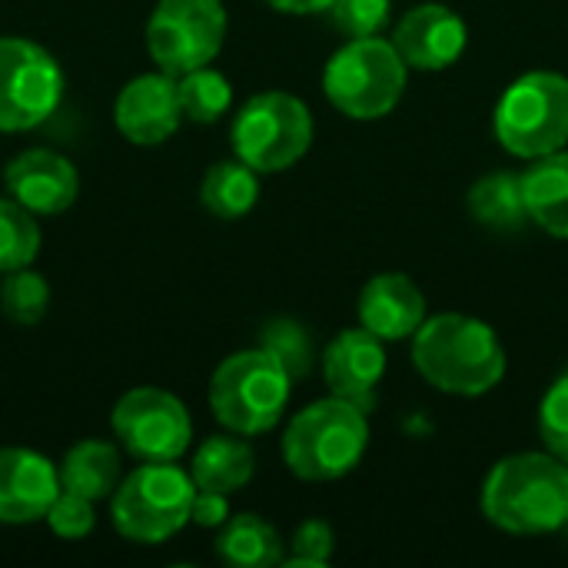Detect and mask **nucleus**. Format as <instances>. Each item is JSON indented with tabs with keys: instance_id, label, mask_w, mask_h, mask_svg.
<instances>
[{
	"instance_id": "1",
	"label": "nucleus",
	"mask_w": 568,
	"mask_h": 568,
	"mask_svg": "<svg viewBox=\"0 0 568 568\" xmlns=\"http://www.w3.org/2000/svg\"><path fill=\"white\" fill-rule=\"evenodd\" d=\"M413 363L429 386L449 396H483L506 376V349L496 329L463 313L426 320L413 336Z\"/></svg>"
},
{
	"instance_id": "2",
	"label": "nucleus",
	"mask_w": 568,
	"mask_h": 568,
	"mask_svg": "<svg viewBox=\"0 0 568 568\" xmlns=\"http://www.w3.org/2000/svg\"><path fill=\"white\" fill-rule=\"evenodd\" d=\"M483 516L516 536H546L566 526L568 463L552 453H516L483 483Z\"/></svg>"
},
{
	"instance_id": "3",
	"label": "nucleus",
	"mask_w": 568,
	"mask_h": 568,
	"mask_svg": "<svg viewBox=\"0 0 568 568\" xmlns=\"http://www.w3.org/2000/svg\"><path fill=\"white\" fill-rule=\"evenodd\" d=\"M369 446L366 409L329 396L293 416L283 436V459L306 483H329L353 473Z\"/></svg>"
},
{
	"instance_id": "4",
	"label": "nucleus",
	"mask_w": 568,
	"mask_h": 568,
	"mask_svg": "<svg viewBox=\"0 0 568 568\" xmlns=\"http://www.w3.org/2000/svg\"><path fill=\"white\" fill-rule=\"evenodd\" d=\"M293 376L270 349L226 356L210 379V409L236 436L270 433L290 403Z\"/></svg>"
},
{
	"instance_id": "5",
	"label": "nucleus",
	"mask_w": 568,
	"mask_h": 568,
	"mask_svg": "<svg viewBox=\"0 0 568 568\" xmlns=\"http://www.w3.org/2000/svg\"><path fill=\"white\" fill-rule=\"evenodd\" d=\"M406 77L409 67L393 40L359 37L329 57L323 70V93L353 120H379L403 100Z\"/></svg>"
},
{
	"instance_id": "6",
	"label": "nucleus",
	"mask_w": 568,
	"mask_h": 568,
	"mask_svg": "<svg viewBox=\"0 0 568 568\" xmlns=\"http://www.w3.org/2000/svg\"><path fill=\"white\" fill-rule=\"evenodd\" d=\"M196 483L173 463H143L113 489L110 516L123 539L160 546L176 536L193 513Z\"/></svg>"
},
{
	"instance_id": "7",
	"label": "nucleus",
	"mask_w": 568,
	"mask_h": 568,
	"mask_svg": "<svg viewBox=\"0 0 568 568\" xmlns=\"http://www.w3.org/2000/svg\"><path fill=\"white\" fill-rule=\"evenodd\" d=\"M496 140L523 156L539 160L568 143V77L532 70L506 87L496 103Z\"/></svg>"
},
{
	"instance_id": "8",
	"label": "nucleus",
	"mask_w": 568,
	"mask_h": 568,
	"mask_svg": "<svg viewBox=\"0 0 568 568\" xmlns=\"http://www.w3.org/2000/svg\"><path fill=\"white\" fill-rule=\"evenodd\" d=\"M230 136L236 160L256 173H280L306 156L313 143V116L300 97L286 90H266L243 103Z\"/></svg>"
},
{
	"instance_id": "9",
	"label": "nucleus",
	"mask_w": 568,
	"mask_h": 568,
	"mask_svg": "<svg viewBox=\"0 0 568 568\" xmlns=\"http://www.w3.org/2000/svg\"><path fill=\"white\" fill-rule=\"evenodd\" d=\"M63 70L47 47L27 37H0V133L47 123L63 100Z\"/></svg>"
},
{
	"instance_id": "10",
	"label": "nucleus",
	"mask_w": 568,
	"mask_h": 568,
	"mask_svg": "<svg viewBox=\"0 0 568 568\" xmlns=\"http://www.w3.org/2000/svg\"><path fill=\"white\" fill-rule=\"evenodd\" d=\"M226 40L223 0H160L146 20V50L153 63L183 77L210 67Z\"/></svg>"
},
{
	"instance_id": "11",
	"label": "nucleus",
	"mask_w": 568,
	"mask_h": 568,
	"mask_svg": "<svg viewBox=\"0 0 568 568\" xmlns=\"http://www.w3.org/2000/svg\"><path fill=\"white\" fill-rule=\"evenodd\" d=\"M110 423L120 446L140 463H176L193 439V419L186 406L173 393L153 386L120 396Z\"/></svg>"
},
{
	"instance_id": "12",
	"label": "nucleus",
	"mask_w": 568,
	"mask_h": 568,
	"mask_svg": "<svg viewBox=\"0 0 568 568\" xmlns=\"http://www.w3.org/2000/svg\"><path fill=\"white\" fill-rule=\"evenodd\" d=\"M113 120L116 130L136 146H160L163 140H170L183 120L176 77L160 70L130 80L116 97Z\"/></svg>"
},
{
	"instance_id": "13",
	"label": "nucleus",
	"mask_w": 568,
	"mask_h": 568,
	"mask_svg": "<svg viewBox=\"0 0 568 568\" xmlns=\"http://www.w3.org/2000/svg\"><path fill=\"white\" fill-rule=\"evenodd\" d=\"M3 183H7V193L20 206H27L30 213H43V216L70 210L80 196L77 166L67 156L43 150V146L17 153L3 170Z\"/></svg>"
},
{
	"instance_id": "14",
	"label": "nucleus",
	"mask_w": 568,
	"mask_h": 568,
	"mask_svg": "<svg viewBox=\"0 0 568 568\" xmlns=\"http://www.w3.org/2000/svg\"><path fill=\"white\" fill-rule=\"evenodd\" d=\"M323 376H326L333 396L369 413L376 406V389L386 376L383 339L376 333H369L366 326L343 329L323 353Z\"/></svg>"
},
{
	"instance_id": "15",
	"label": "nucleus",
	"mask_w": 568,
	"mask_h": 568,
	"mask_svg": "<svg viewBox=\"0 0 568 568\" xmlns=\"http://www.w3.org/2000/svg\"><path fill=\"white\" fill-rule=\"evenodd\" d=\"M466 23L446 3H419L413 7L396 33L393 47L413 70H446L466 50Z\"/></svg>"
},
{
	"instance_id": "16",
	"label": "nucleus",
	"mask_w": 568,
	"mask_h": 568,
	"mask_svg": "<svg viewBox=\"0 0 568 568\" xmlns=\"http://www.w3.org/2000/svg\"><path fill=\"white\" fill-rule=\"evenodd\" d=\"M60 493L57 466L33 449H0V523L27 526L47 519Z\"/></svg>"
},
{
	"instance_id": "17",
	"label": "nucleus",
	"mask_w": 568,
	"mask_h": 568,
	"mask_svg": "<svg viewBox=\"0 0 568 568\" xmlns=\"http://www.w3.org/2000/svg\"><path fill=\"white\" fill-rule=\"evenodd\" d=\"M426 323L423 290L406 273H379L359 293V326L376 333L383 343L416 336Z\"/></svg>"
},
{
	"instance_id": "18",
	"label": "nucleus",
	"mask_w": 568,
	"mask_h": 568,
	"mask_svg": "<svg viewBox=\"0 0 568 568\" xmlns=\"http://www.w3.org/2000/svg\"><path fill=\"white\" fill-rule=\"evenodd\" d=\"M519 176L529 223L542 226L559 240H568V150L532 160V166L523 170Z\"/></svg>"
},
{
	"instance_id": "19",
	"label": "nucleus",
	"mask_w": 568,
	"mask_h": 568,
	"mask_svg": "<svg viewBox=\"0 0 568 568\" xmlns=\"http://www.w3.org/2000/svg\"><path fill=\"white\" fill-rule=\"evenodd\" d=\"M253 469H256L253 449L243 439H236V433H233V436H210L196 449L190 476H193L196 489L233 496L253 479Z\"/></svg>"
},
{
	"instance_id": "20",
	"label": "nucleus",
	"mask_w": 568,
	"mask_h": 568,
	"mask_svg": "<svg viewBox=\"0 0 568 568\" xmlns=\"http://www.w3.org/2000/svg\"><path fill=\"white\" fill-rule=\"evenodd\" d=\"M57 473H60V489L100 503L110 499L113 489L120 486V453L110 443L83 439L73 449H67Z\"/></svg>"
},
{
	"instance_id": "21",
	"label": "nucleus",
	"mask_w": 568,
	"mask_h": 568,
	"mask_svg": "<svg viewBox=\"0 0 568 568\" xmlns=\"http://www.w3.org/2000/svg\"><path fill=\"white\" fill-rule=\"evenodd\" d=\"M466 203H469V213L476 216V223L499 230V233H513L529 223L523 176L509 173V170H496V173H486L483 180H476Z\"/></svg>"
},
{
	"instance_id": "22",
	"label": "nucleus",
	"mask_w": 568,
	"mask_h": 568,
	"mask_svg": "<svg viewBox=\"0 0 568 568\" xmlns=\"http://www.w3.org/2000/svg\"><path fill=\"white\" fill-rule=\"evenodd\" d=\"M216 556L233 568H270L283 562V539L266 519L243 513L223 523Z\"/></svg>"
},
{
	"instance_id": "23",
	"label": "nucleus",
	"mask_w": 568,
	"mask_h": 568,
	"mask_svg": "<svg viewBox=\"0 0 568 568\" xmlns=\"http://www.w3.org/2000/svg\"><path fill=\"white\" fill-rule=\"evenodd\" d=\"M260 180L256 170L243 160H226L206 170L200 183V203L220 220H240L256 206Z\"/></svg>"
},
{
	"instance_id": "24",
	"label": "nucleus",
	"mask_w": 568,
	"mask_h": 568,
	"mask_svg": "<svg viewBox=\"0 0 568 568\" xmlns=\"http://www.w3.org/2000/svg\"><path fill=\"white\" fill-rule=\"evenodd\" d=\"M176 90H180V110L193 123H213L233 103L230 80L223 73L210 70V67H200V70H190L183 77H176Z\"/></svg>"
},
{
	"instance_id": "25",
	"label": "nucleus",
	"mask_w": 568,
	"mask_h": 568,
	"mask_svg": "<svg viewBox=\"0 0 568 568\" xmlns=\"http://www.w3.org/2000/svg\"><path fill=\"white\" fill-rule=\"evenodd\" d=\"M40 253V226L27 206H20L13 196H0V276L23 270Z\"/></svg>"
},
{
	"instance_id": "26",
	"label": "nucleus",
	"mask_w": 568,
	"mask_h": 568,
	"mask_svg": "<svg viewBox=\"0 0 568 568\" xmlns=\"http://www.w3.org/2000/svg\"><path fill=\"white\" fill-rule=\"evenodd\" d=\"M0 310L17 326H37L47 316V310H50V286H47V280L40 273H33L30 266L3 273Z\"/></svg>"
},
{
	"instance_id": "27",
	"label": "nucleus",
	"mask_w": 568,
	"mask_h": 568,
	"mask_svg": "<svg viewBox=\"0 0 568 568\" xmlns=\"http://www.w3.org/2000/svg\"><path fill=\"white\" fill-rule=\"evenodd\" d=\"M260 346L270 349L290 369L293 379H300V376H306L313 369L316 349H313V339H310L306 326H300L296 320H273V323H266L263 333H260Z\"/></svg>"
},
{
	"instance_id": "28",
	"label": "nucleus",
	"mask_w": 568,
	"mask_h": 568,
	"mask_svg": "<svg viewBox=\"0 0 568 568\" xmlns=\"http://www.w3.org/2000/svg\"><path fill=\"white\" fill-rule=\"evenodd\" d=\"M326 13L333 17V27L349 40L376 37L389 20V0H333Z\"/></svg>"
},
{
	"instance_id": "29",
	"label": "nucleus",
	"mask_w": 568,
	"mask_h": 568,
	"mask_svg": "<svg viewBox=\"0 0 568 568\" xmlns=\"http://www.w3.org/2000/svg\"><path fill=\"white\" fill-rule=\"evenodd\" d=\"M47 523L50 529L60 536V539H87L97 526V516H93V499L87 496H77L70 489H60L53 506L47 509Z\"/></svg>"
},
{
	"instance_id": "30",
	"label": "nucleus",
	"mask_w": 568,
	"mask_h": 568,
	"mask_svg": "<svg viewBox=\"0 0 568 568\" xmlns=\"http://www.w3.org/2000/svg\"><path fill=\"white\" fill-rule=\"evenodd\" d=\"M539 433L546 439V449L568 463V373L549 386L539 406Z\"/></svg>"
},
{
	"instance_id": "31",
	"label": "nucleus",
	"mask_w": 568,
	"mask_h": 568,
	"mask_svg": "<svg viewBox=\"0 0 568 568\" xmlns=\"http://www.w3.org/2000/svg\"><path fill=\"white\" fill-rule=\"evenodd\" d=\"M333 549H336L333 529H329L323 519H310V523H303V526L296 529V536H293V556L286 559V566L323 568L329 562Z\"/></svg>"
},
{
	"instance_id": "32",
	"label": "nucleus",
	"mask_w": 568,
	"mask_h": 568,
	"mask_svg": "<svg viewBox=\"0 0 568 568\" xmlns=\"http://www.w3.org/2000/svg\"><path fill=\"white\" fill-rule=\"evenodd\" d=\"M230 519V503L223 493H206V489H196L193 496V513H190V523H196L200 529H216Z\"/></svg>"
},
{
	"instance_id": "33",
	"label": "nucleus",
	"mask_w": 568,
	"mask_h": 568,
	"mask_svg": "<svg viewBox=\"0 0 568 568\" xmlns=\"http://www.w3.org/2000/svg\"><path fill=\"white\" fill-rule=\"evenodd\" d=\"M263 3H270V7L280 10V13H296V17H303V13H326L333 0H263Z\"/></svg>"
},
{
	"instance_id": "34",
	"label": "nucleus",
	"mask_w": 568,
	"mask_h": 568,
	"mask_svg": "<svg viewBox=\"0 0 568 568\" xmlns=\"http://www.w3.org/2000/svg\"><path fill=\"white\" fill-rule=\"evenodd\" d=\"M562 529H566V532H568V516H566V526H562Z\"/></svg>"
}]
</instances>
